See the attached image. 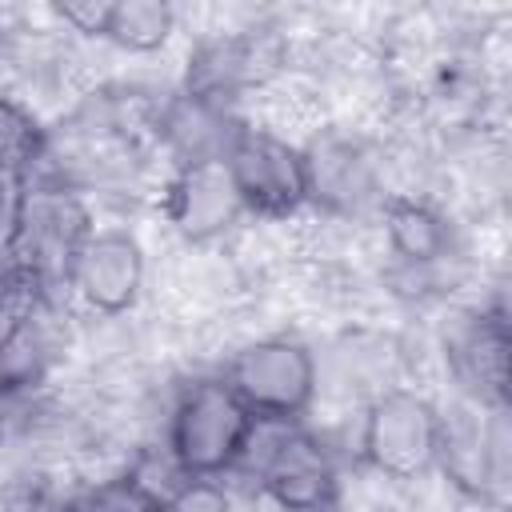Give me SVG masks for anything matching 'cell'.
<instances>
[{
  "label": "cell",
  "instance_id": "14",
  "mask_svg": "<svg viewBox=\"0 0 512 512\" xmlns=\"http://www.w3.org/2000/svg\"><path fill=\"white\" fill-rule=\"evenodd\" d=\"M48 152V132L40 120L12 96L0 92V180L4 176H28Z\"/></svg>",
  "mask_w": 512,
  "mask_h": 512
},
{
  "label": "cell",
  "instance_id": "15",
  "mask_svg": "<svg viewBox=\"0 0 512 512\" xmlns=\"http://www.w3.org/2000/svg\"><path fill=\"white\" fill-rule=\"evenodd\" d=\"M152 512H236L232 492L224 480H204V476H184Z\"/></svg>",
  "mask_w": 512,
  "mask_h": 512
},
{
  "label": "cell",
  "instance_id": "12",
  "mask_svg": "<svg viewBox=\"0 0 512 512\" xmlns=\"http://www.w3.org/2000/svg\"><path fill=\"white\" fill-rule=\"evenodd\" d=\"M436 464L444 468V476H448L460 492L484 496L488 484L496 480V476H492V440H488L484 420H476V416H468V412L444 416Z\"/></svg>",
  "mask_w": 512,
  "mask_h": 512
},
{
  "label": "cell",
  "instance_id": "19",
  "mask_svg": "<svg viewBox=\"0 0 512 512\" xmlns=\"http://www.w3.org/2000/svg\"><path fill=\"white\" fill-rule=\"evenodd\" d=\"M0 200H4V180H0Z\"/></svg>",
  "mask_w": 512,
  "mask_h": 512
},
{
  "label": "cell",
  "instance_id": "2",
  "mask_svg": "<svg viewBox=\"0 0 512 512\" xmlns=\"http://www.w3.org/2000/svg\"><path fill=\"white\" fill-rule=\"evenodd\" d=\"M92 212L68 184H32L20 192L8 232V260L24 288L68 284L72 264L92 236Z\"/></svg>",
  "mask_w": 512,
  "mask_h": 512
},
{
  "label": "cell",
  "instance_id": "18",
  "mask_svg": "<svg viewBox=\"0 0 512 512\" xmlns=\"http://www.w3.org/2000/svg\"><path fill=\"white\" fill-rule=\"evenodd\" d=\"M24 328H28V312L20 292H0V356L24 336Z\"/></svg>",
  "mask_w": 512,
  "mask_h": 512
},
{
  "label": "cell",
  "instance_id": "20",
  "mask_svg": "<svg viewBox=\"0 0 512 512\" xmlns=\"http://www.w3.org/2000/svg\"><path fill=\"white\" fill-rule=\"evenodd\" d=\"M0 440H4V436H0Z\"/></svg>",
  "mask_w": 512,
  "mask_h": 512
},
{
  "label": "cell",
  "instance_id": "13",
  "mask_svg": "<svg viewBox=\"0 0 512 512\" xmlns=\"http://www.w3.org/2000/svg\"><path fill=\"white\" fill-rule=\"evenodd\" d=\"M172 32H176V12L164 0H116V4H108L104 40L124 48V52H136V56L160 52L172 40Z\"/></svg>",
  "mask_w": 512,
  "mask_h": 512
},
{
  "label": "cell",
  "instance_id": "16",
  "mask_svg": "<svg viewBox=\"0 0 512 512\" xmlns=\"http://www.w3.org/2000/svg\"><path fill=\"white\" fill-rule=\"evenodd\" d=\"M60 512H148V504L124 480H112V484H100V488L72 496Z\"/></svg>",
  "mask_w": 512,
  "mask_h": 512
},
{
  "label": "cell",
  "instance_id": "10",
  "mask_svg": "<svg viewBox=\"0 0 512 512\" xmlns=\"http://www.w3.org/2000/svg\"><path fill=\"white\" fill-rule=\"evenodd\" d=\"M452 364L464 380V388L480 404H504L508 392V328L492 312H480L464 336L452 344Z\"/></svg>",
  "mask_w": 512,
  "mask_h": 512
},
{
  "label": "cell",
  "instance_id": "8",
  "mask_svg": "<svg viewBox=\"0 0 512 512\" xmlns=\"http://www.w3.org/2000/svg\"><path fill=\"white\" fill-rule=\"evenodd\" d=\"M164 216L188 244H208L224 236L240 216V196L224 172L220 160L200 164H176L168 188H164Z\"/></svg>",
  "mask_w": 512,
  "mask_h": 512
},
{
  "label": "cell",
  "instance_id": "9",
  "mask_svg": "<svg viewBox=\"0 0 512 512\" xmlns=\"http://www.w3.org/2000/svg\"><path fill=\"white\" fill-rule=\"evenodd\" d=\"M308 168V204H320L328 212H356L376 196V164L360 140L348 136H324L312 148H304Z\"/></svg>",
  "mask_w": 512,
  "mask_h": 512
},
{
  "label": "cell",
  "instance_id": "11",
  "mask_svg": "<svg viewBox=\"0 0 512 512\" xmlns=\"http://www.w3.org/2000/svg\"><path fill=\"white\" fill-rule=\"evenodd\" d=\"M384 236H388L392 256L408 268H428L444 260L452 244L448 220L432 204L412 200V196H396L384 204Z\"/></svg>",
  "mask_w": 512,
  "mask_h": 512
},
{
  "label": "cell",
  "instance_id": "3",
  "mask_svg": "<svg viewBox=\"0 0 512 512\" xmlns=\"http://www.w3.org/2000/svg\"><path fill=\"white\" fill-rule=\"evenodd\" d=\"M220 380L260 424H296L316 400V356L292 336H264L232 352Z\"/></svg>",
  "mask_w": 512,
  "mask_h": 512
},
{
  "label": "cell",
  "instance_id": "5",
  "mask_svg": "<svg viewBox=\"0 0 512 512\" xmlns=\"http://www.w3.org/2000/svg\"><path fill=\"white\" fill-rule=\"evenodd\" d=\"M244 216L288 220L308 204V168L304 148L268 132L240 124L220 156Z\"/></svg>",
  "mask_w": 512,
  "mask_h": 512
},
{
  "label": "cell",
  "instance_id": "17",
  "mask_svg": "<svg viewBox=\"0 0 512 512\" xmlns=\"http://www.w3.org/2000/svg\"><path fill=\"white\" fill-rule=\"evenodd\" d=\"M56 16L80 32V36H96L104 40V24H108V0H72V4H56Z\"/></svg>",
  "mask_w": 512,
  "mask_h": 512
},
{
  "label": "cell",
  "instance_id": "6",
  "mask_svg": "<svg viewBox=\"0 0 512 512\" xmlns=\"http://www.w3.org/2000/svg\"><path fill=\"white\" fill-rule=\"evenodd\" d=\"M260 492L276 512H336L340 472L324 440L296 424H280L256 468Z\"/></svg>",
  "mask_w": 512,
  "mask_h": 512
},
{
  "label": "cell",
  "instance_id": "4",
  "mask_svg": "<svg viewBox=\"0 0 512 512\" xmlns=\"http://www.w3.org/2000/svg\"><path fill=\"white\" fill-rule=\"evenodd\" d=\"M444 412L412 388L380 392L360 424V460L384 480H416L436 468Z\"/></svg>",
  "mask_w": 512,
  "mask_h": 512
},
{
  "label": "cell",
  "instance_id": "7",
  "mask_svg": "<svg viewBox=\"0 0 512 512\" xmlns=\"http://www.w3.org/2000/svg\"><path fill=\"white\" fill-rule=\"evenodd\" d=\"M144 244L128 228H100L84 240L68 288L84 300V308L100 316H120L140 300L144 288Z\"/></svg>",
  "mask_w": 512,
  "mask_h": 512
},
{
  "label": "cell",
  "instance_id": "1",
  "mask_svg": "<svg viewBox=\"0 0 512 512\" xmlns=\"http://www.w3.org/2000/svg\"><path fill=\"white\" fill-rule=\"evenodd\" d=\"M256 432L260 420L240 404V396L220 376H212L188 384L176 396L164 452L184 476L220 480L252 452Z\"/></svg>",
  "mask_w": 512,
  "mask_h": 512
}]
</instances>
